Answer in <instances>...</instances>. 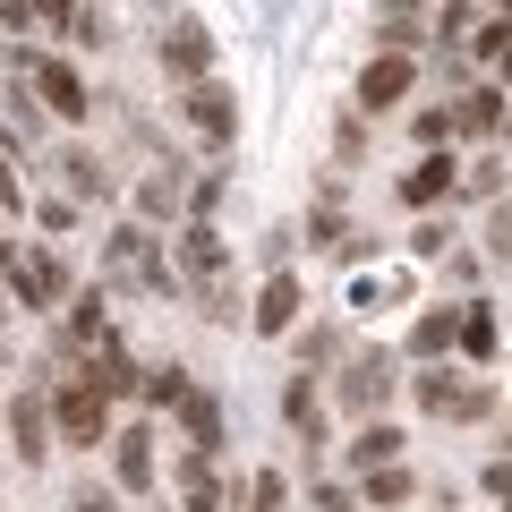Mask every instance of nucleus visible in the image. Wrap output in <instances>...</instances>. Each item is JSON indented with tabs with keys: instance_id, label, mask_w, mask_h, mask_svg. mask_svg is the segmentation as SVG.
<instances>
[{
	"instance_id": "18",
	"label": "nucleus",
	"mask_w": 512,
	"mask_h": 512,
	"mask_svg": "<svg viewBox=\"0 0 512 512\" xmlns=\"http://www.w3.org/2000/svg\"><path fill=\"white\" fill-rule=\"evenodd\" d=\"M461 342V308H427L419 325H410V359H436V350Z\"/></svg>"
},
{
	"instance_id": "30",
	"label": "nucleus",
	"mask_w": 512,
	"mask_h": 512,
	"mask_svg": "<svg viewBox=\"0 0 512 512\" xmlns=\"http://www.w3.org/2000/svg\"><path fill=\"white\" fill-rule=\"evenodd\" d=\"M410 256H444V222H419L410 231Z\"/></svg>"
},
{
	"instance_id": "11",
	"label": "nucleus",
	"mask_w": 512,
	"mask_h": 512,
	"mask_svg": "<svg viewBox=\"0 0 512 512\" xmlns=\"http://www.w3.org/2000/svg\"><path fill=\"white\" fill-rule=\"evenodd\" d=\"M9 436H18V461H43L52 453V402H35V393H18V402H9Z\"/></svg>"
},
{
	"instance_id": "22",
	"label": "nucleus",
	"mask_w": 512,
	"mask_h": 512,
	"mask_svg": "<svg viewBox=\"0 0 512 512\" xmlns=\"http://www.w3.org/2000/svg\"><path fill=\"white\" fill-rule=\"evenodd\" d=\"M282 419H291L299 427V436H325V410H316V384H308V367H299V384H291V393H282Z\"/></svg>"
},
{
	"instance_id": "26",
	"label": "nucleus",
	"mask_w": 512,
	"mask_h": 512,
	"mask_svg": "<svg viewBox=\"0 0 512 512\" xmlns=\"http://www.w3.org/2000/svg\"><path fill=\"white\" fill-rule=\"evenodd\" d=\"M146 402L180 410V402H188V367H146Z\"/></svg>"
},
{
	"instance_id": "34",
	"label": "nucleus",
	"mask_w": 512,
	"mask_h": 512,
	"mask_svg": "<svg viewBox=\"0 0 512 512\" xmlns=\"http://www.w3.org/2000/svg\"><path fill=\"white\" fill-rule=\"evenodd\" d=\"M504 137H512V111H504Z\"/></svg>"
},
{
	"instance_id": "9",
	"label": "nucleus",
	"mask_w": 512,
	"mask_h": 512,
	"mask_svg": "<svg viewBox=\"0 0 512 512\" xmlns=\"http://www.w3.org/2000/svg\"><path fill=\"white\" fill-rule=\"evenodd\" d=\"M9 291H18V308H52L69 291V274H60V256H18L9 265Z\"/></svg>"
},
{
	"instance_id": "21",
	"label": "nucleus",
	"mask_w": 512,
	"mask_h": 512,
	"mask_svg": "<svg viewBox=\"0 0 512 512\" xmlns=\"http://www.w3.org/2000/svg\"><path fill=\"white\" fill-rule=\"evenodd\" d=\"M495 342H504V333H495V308H487V299H470V308H461V342H453V350L495 359Z\"/></svg>"
},
{
	"instance_id": "14",
	"label": "nucleus",
	"mask_w": 512,
	"mask_h": 512,
	"mask_svg": "<svg viewBox=\"0 0 512 512\" xmlns=\"http://www.w3.org/2000/svg\"><path fill=\"white\" fill-rule=\"evenodd\" d=\"M453 188H461V163H453V154H427V163L402 171V205H436V197H453Z\"/></svg>"
},
{
	"instance_id": "24",
	"label": "nucleus",
	"mask_w": 512,
	"mask_h": 512,
	"mask_svg": "<svg viewBox=\"0 0 512 512\" xmlns=\"http://www.w3.org/2000/svg\"><path fill=\"white\" fill-rule=\"evenodd\" d=\"M69 342H86V350H94V342H111V325H103V282H94V291L77 299V316H69Z\"/></svg>"
},
{
	"instance_id": "17",
	"label": "nucleus",
	"mask_w": 512,
	"mask_h": 512,
	"mask_svg": "<svg viewBox=\"0 0 512 512\" xmlns=\"http://www.w3.org/2000/svg\"><path fill=\"white\" fill-rule=\"evenodd\" d=\"M180 427H188V444H197V453H214V444H222V402L188 384V402H180Z\"/></svg>"
},
{
	"instance_id": "12",
	"label": "nucleus",
	"mask_w": 512,
	"mask_h": 512,
	"mask_svg": "<svg viewBox=\"0 0 512 512\" xmlns=\"http://www.w3.org/2000/svg\"><path fill=\"white\" fill-rule=\"evenodd\" d=\"M111 470H120V487L146 495L154 487V427H120V436H111Z\"/></svg>"
},
{
	"instance_id": "27",
	"label": "nucleus",
	"mask_w": 512,
	"mask_h": 512,
	"mask_svg": "<svg viewBox=\"0 0 512 512\" xmlns=\"http://www.w3.org/2000/svg\"><path fill=\"white\" fill-rule=\"evenodd\" d=\"M137 205H146V214H154V222H163V214H171V205H180V171H154V180H146V188H137Z\"/></svg>"
},
{
	"instance_id": "1",
	"label": "nucleus",
	"mask_w": 512,
	"mask_h": 512,
	"mask_svg": "<svg viewBox=\"0 0 512 512\" xmlns=\"http://www.w3.org/2000/svg\"><path fill=\"white\" fill-rule=\"evenodd\" d=\"M171 274H180V291L197 299L214 325H239V282H231V248H222V231L214 222H188L180 239H171Z\"/></svg>"
},
{
	"instance_id": "31",
	"label": "nucleus",
	"mask_w": 512,
	"mask_h": 512,
	"mask_svg": "<svg viewBox=\"0 0 512 512\" xmlns=\"http://www.w3.org/2000/svg\"><path fill=\"white\" fill-rule=\"evenodd\" d=\"M487 495H495V504L512 512V461H495V470H487Z\"/></svg>"
},
{
	"instance_id": "19",
	"label": "nucleus",
	"mask_w": 512,
	"mask_h": 512,
	"mask_svg": "<svg viewBox=\"0 0 512 512\" xmlns=\"http://www.w3.org/2000/svg\"><path fill=\"white\" fill-rule=\"evenodd\" d=\"M180 504H188V512H222V487H214V453H188V461H180Z\"/></svg>"
},
{
	"instance_id": "20",
	"label": "nucleus",
	"mask_w": 512,
	"mask_h": 512,
	"mask_svg": "<svg viewBox=\"0 0 512 512\" xmlns=\"http://www.w3.org/2000/svg\"><path fill=\"white\" fill-rule=\"evenodd\" d=\"M60 180H69V197H103V188H111V171H103V154L69 146V154H60Z\"/></svg>"
},
{
	"instance_id": "3",
	"label": "nucleus",
	"mask_w": 512,
	"mask_h": 512,
	"mask_svg": "<svg viewBox=\"0 0 512 512\" xmlns=\"http://www.w3.org/2000/svg\"><path fill=\"white\" fill-rule=\"evenodd\" d=\"M52 427L69 444H103V427H111V393L94 376H69L60 384V402H52Z\"/></svg>"
},
{
	"instance_id": "33",
	"label": "nucleus",
	"mask_w": 512,
	"mask_h": 512,
	"mask_svg": "<svg viewBox=\"0 0 512 512\" xmlns=\"http://www.w3.org/2000/svg\"><path fill=\"white\" fill-rule=\"evenodd\" d=\"M77 512H111V504H103V495H94V487H86V495H77Z\"/></svg>"
},
{
	"instance_id": "23",
	"label": "nucleus",
	"mask_w": 512,
	"mask_h": 512,
	"mask_svg": "<svg viewBox=\"0 0 512 512\" xmlns=\"http://www.w3.org/2000/svg\"><path fill=\"white\" fill-rule=\"evenodd\" d=\"M453 128H461V137H495V128H504V94H461Z\"/></svg>"
},
{
	"instance_id": "4",
	"label": "nucleus",
	"mask_w": 512,
	"mask_h": 512,
	"mask_svg": "<svg viewBox=\"0 0 512 512\" xmlns=\"http://www.w3.org/2000/svg\"><path fill=\"white\" fill-rule=\"evenodd\" d=\"M393 350H359V359L342 367V410H359V419H376L384 402H393Z\"/></svg>"
},
{
	"instance_id": "36",
	"label": "nucleus",
	"mask_w": 512,
	"mask_h": 512,
	"mask_svg": "<svg viewBox=\"0 0 512 512\" xmlns=\"http://www.w3.org/2000/svg\"><path fill=\"white\" fill-rule=\"evenodd\" d=\"M504 18H512V0H504Z\"/></svg>"
},
{
	"instance_id": "7",
	"label": "nucleus",
	"mask_w": 512,
	"mask_h": 512,
	"mask_svg": "<svg viewBox=\"0 0 512 512\" xmlns=\"http://www.w3.org/2000/svg\"><path fill=\"white\" fill-rule=\"evenodd\" d=\"M163 69L180 77V86H197V77H214V35H205L197 18H180V26L163 35Z\"/></svg>"
},
{
	"instance_id": "10",
	"label": "nucleus",
	"mask_w": 512,
	"mask_h": 512,
	"mask_svg": "<svg viewBox=\"0 0 512 512\" xmlns=\"http://www.w3.org/2000/svg\"><path fill=\"white\" fill-rule=\"evenodd\" d=\"M35 86H43V103H52L60 120H86V111H94V94H86V77H77L69 60H35Z\"/></svg>"
},
{
	"instance_id": "2",
	"label": "nucleus",
	"mask_w": 512,
	"mask_h": 512,
	"mask_svg": "<svg viewBox=\"0 0 512 512\" xmlns=\"http://www.w3.org/2000/svg\"><path fill=\"white\" fill-rule=\"evenodd\" d=\"M103 282H120V291H180V274L163 265V239L146 222H120L103 239Z\"/></svg>"
},
{
	"instance_id": "16",
	"label": "nucleus",
	"mask_w": 512,
	"mask_h": 512,
	"mask_svg": "<svg viewBox=\"0 0 512 512\" xmlns=\"http://www.w3.org/2000/svg\"><path fill=\"white\" fill-rule=\"evenodd\" d=\"M402 427H384V419H359V436H350V470H376V461H402Z\"/></svg>"
},
{
	"instance_id": "13",
	"label": "nucleus",
	"mask_w": 512,
	"mask_h": 512,
	"mask_svg": "<svg viewBox=\"0 0 512 512\" xmlns=\"http://www.w3.org/2000/svg\"><path fill=\"white\" fill-rule=\"evenodd\" d=\"M248 325H256V333H291V325H299V274H274V282H265L256 308H248Z\"/></svg>"
},
{
	"instance_id": "28",
	"label": "nucleus",
	"mask_w": 512,
	"mask_h": 512,
	"mask_svg": "<svg viewBox=\"0 0 512 512\" xmlns=\"http://www.w3.org/2000/svg\"><path fill=\"white\" fill-rule=\"evenodd\" d=\"M282 495H291V487H282L274 470H256V478H248V512H282Z\"/></svg>"
},
{
	"instance_id": "15",
	"label": "nucleus",
	"mask_w": 512,
	"mask_h": 512,
	"mask_svg": "<svg viewBox=\"0 0 512 512\" xmlns=\"http://www.w3.org/2000/svg\"><path fill=\"white\" fill-rule=\"evenodd\" d=\"M86 376H94V384H103L111 402H120V393H137V376H146V367L128 359V350H120V342H94V359H86Z\"/></svg>"
},
{
	"instance_id": "8",
	"label": "nucleus",
	"mask_w": 512,
	"mask_h": 512,
	"mask_svg": "<svg viewBox=\"0 0 512 512\" xmlns=\"http://www.w3.org/2000/svg\"><path fill=\"white\" fill-rule=\"evenodd\" d=\"M410 86H419V60H410V52H376V60H367V77H359V103L384 111V103H402Z\"/></svg>"
},
{
	"instance_id": "32",
	"label": "nucleus",
	"mask_w": 512,
	"mask_h": 512,
	"mask_svg": "<svg viewBox=\"0 0 512 512\" xmlns=\"http://www.w3.org/2000/svg\"><path fill=\"white\" fill-rule=\"evenodd\" d=\"M0 26H35V0H0Z\"/></svg>"
},
{
	"instance_id": "25",
	"label": "nucleus",
	"mask_w": 512,
	"mask_h": 512,
	"mask_svg": "<svg viewBox=\"0 0 512 512\" xmlns=\"http://www.w3.org/2000/svg\"><path fill=\"white\" fill-rule=\"evenodd\" d=\"M367 504H410V470L402 461H376V470H367Z\"/></svg>"
},
{
	"instance_id": "35",
	"label": "nucleus",
	"mask_w": 512,
	"mask_h": 512,
	"mask_svg": "<svg viewBox=\"0 0 512 512\" xmlns=\"http://www.w3.org/2000/svg\"><path fill=\"white\" fill-rule=\"evenodd\" d=\"M0 316H9V299H0Z\"/></svg>"
},
{
	"instance_id": "29",
	"label": "nucleus",
	"mask_w": 512,
	"mask_h": 512,
	"mask_svg": "<svg viewBox=\"0 0 512 512\" xmlns=\"http://www.w3.org/2000/svg\"><path fill=\"white\" fill-rule=\"evenodd\" d=\"M0 214H26V180H18V163H9V146H0Z\"/></svg>"
},
{
	"instance_id": "6",
	"label": "nucleus",
	"mask_w": 512,
	"mask_h": 512,
	"mask_svg": "<svg viewBox=\"0 0 512 512\" xmlns=\"http://www.w3.org/2000/svg\"><path fill=\"white\" fill-rule=\"evenodd\" d=\"M410 393H419V410H427V419H478V410L495 402V393H487L478 376H419Z\"/></svg>"
},
{
	"instance_id": "5",
	"label": "nucleus",
	"mask_w": 512,
	"mask_h": 512,
	"mask_svg": "<svg viewBox=\"0 0 512 512\" xmlns=\"http://www.w3.org/2000/svg\"><path fill=\"white\" fill-rule=\"evenodd\" d=\"M180 111H188V128H197L205 146H231V137H239V94H231V86H214V77H197Z\"/></svg>"
}]
</instances>
